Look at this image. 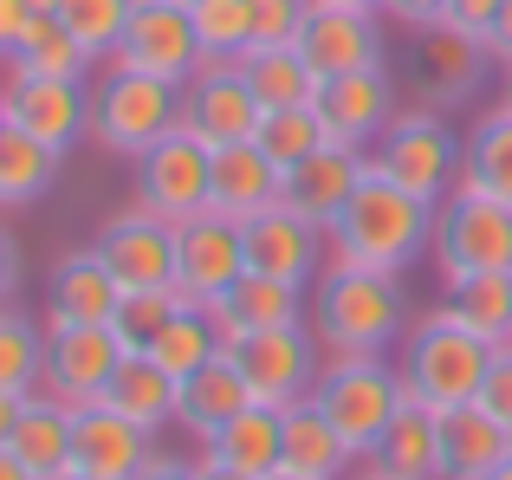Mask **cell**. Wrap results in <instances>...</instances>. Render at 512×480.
Returning a JSON list of instances; mask_svg holds the SVG:
<instances>
[{
	"mask_svg": "<svg viewBox=\"0 0 512 480\" xmlns=\"http://www.w3.org/2000/svg\"><path fill=\"white\" fill-rule=\"evenodd\" d=\"M331 266H370V273H409L435 247V202L409 195L383 169L357 182V195L331 221Z\"/></svg>",
	"mask_w": 512,
	"mask_h": 480,
	"instance_id": "1",
	"label": "cell"
},
{
	"mask_svg": "<svg viewBox=\"0 0 512 480\" xmlns=\"http://www.w3.org/2000/svg\"><path fill=\"white\" fill-rule=\"evenodd\" d=\"M409 292L402 273L370 266H325L312 286V331L331 357H389L409 338Z\"/></svg>",
	"mask_w": 512,
	"mask_h": 480,
	"instance_id": "2",
	"label": "cell"
},
{
	"mask_svg": "<svg viewBox=\"0 0 512 480\" xmlns=\"http://www.w3.org/2000/svg\"><path fill=\"white\" fill-rule=\"evenodd\" d=\"M493 351H500V344L461 331V325H454V318L435 305V312L415 318L409 338L396 344L402 390H409V403L435 409V416L467 409V403H480V383H487V370H493Z\"/></svg>",
	"mask_w": 512,
	"mask_h": 480,
	"instance_id": "3",
	"label": "cell"
},
{
	"mask_svg": "<svg viewBox=\"0 0 512 480\" xmlns=\"http://www.w3.org/2000/svg\"><path fill=\"white\" fill-rule=\"evenodd\" d=\"M312 403L331 416V429L350 442V455L370 461V448L383 442V429L402 416L409 390H402L396 357H325Z\"/></svg>",
	"mask_w": 512,
	"mask_h": 480,
	"instance_id": "4",
	"label": "cell"
},
{
	"mask_svg": "<svg viewBox=\"0 0 512 480\" xmlns=\"http://www.w3.org/2000/svg\"><path fill=\"white\" fill-rule=\"evenodd\" d=\"M435 279L441 292L467 286L480 273H512V202H493L480 189H454L448 202H435Z\"/></svg>",
	"mask_w": 512,
	"mask_h": 480,
	"instance_id": "5",
	"label": "cell"
},
{
	"mask_svg": "<svg viewBox=\"0 0 512 480\" xmlns=\"http://www.w3.org/2000/svg\"><path fill=\"white\" fill-rule=\"evenodd\" d=\"M370 169H383L389 182H402L409 195L422 202H448L461 189V169H467V143L454 137L448 111H428V104H409L396 111V124L376 137Z\"/></svg>",
	"mask_w": 512,
	"mask_h": 480,
	"instance_id": "6",
	"label": "cell"
},
{
	"mask_svg": "<svg viewBox=\"0 0 512 480\" xmlns=\"http://www.w3.org/2000/svg\"><path fill=\"white\" fill-rule=\"evenodd\" d=\"M175 124H182V85H169V78L111 65L104 85L91 91V143L130 156V163H137L143 150H156Z\"/></svg>",
	"mask_w": 512,
	"mask_h": 480,
	"instance_id": "7",
	"label": "cell"
},
{
	"mask_svg": "<svg viewBox=\"0 0 512 480\" xmlns=\"http://www.w3.org/2000/svg\"><path fill=\"white\" fill-rule=\"evenodd\" d=\"M318 351L325 344H318L312 325H266V331H234L227 338V357L240 364L253 403L266 409H292L318 390V370H325Z\"/></svg>",
	"mask_w": 512,
	"mask_h": 480,
	"instance_id": "8",
	"label": "cell"
},
{
	"mask_svg": "<svg viewBox=\"0 0 512 480\" xmlns=\"http://www.w3.org/2000/svg\"><path fill=\"white\" fill-rule=\"evenodd\" d=\"M247 279V228L221 208H201V215L175 221V292L188 305H221L227 292Z\"/></svg>",
	"mask_w": 512,
	"mask_h": 480,
	"instance_id": "9",
	"label": "cell"
},
{
	"mask_svg": "<svg viewBox=\"0 0 512 480\" xmlns=\"http://www.w3.org/2000/svg\"><path fill=\"white\" fill-rule=\"evenodd\" d=\"M130 195H137V208H150V215H163V221L201 215V208L214 202V150L175 124L156 150H143L137 163H130Z\"/></svg>",
	"mask_w": 512,
	"mask_h": 480,
	"instance_id": "10",
	"label": "cell"
},
{
	"mask_svg": "<svg viewBox=\"0 0 512 480\" xmlns=\"http://www.w3.org/2000/svg\"><path fill=\"white\" fill-rule=\"evenodd\" d=\"M487 72H500L493 52H487V39L454 33L448 20L422 26V33L409 39V104H428V111H461V104L487 85Z\"/></svg>",
	"mask_w": 512,
	"mask_h": 480,
	"instance_id": "11",
	"label": "cell"
},
{
	"mask_svg": "<svg viewBox=\"0 0 512 480\" xmlns=\"http://www.w3.org/2000/svg\"><path fill=\"white\" fill-rule=\"evenodd\" d=\"M260 98H253L240 59H201L195 78H182V130L201 137L208 150H227V143H247L260 130Z\"/></svg>",
	"mask_w": 512,
	"mask_h": 480,
	"instance_id": "12",
	"label": "cell"
},
{
	"mask_svg": "<svg viewBox=\"0 0 512 480\" xmlns=\"http://www.w3.org/2000/svg\"><path fill=\"white\" fill-rule=\"evenodd\" d=\"M0 124L52 143V150H72L78 137H91V91H85V78H46V72H13L7 65Z\"/></svg>",
	"mask_w": 512,
	"mask_h": 480,
	"instance_id": "13",
	"label": "cell"
},
{
	"mask_svg": "<svg viewBox=\"0 0 512 480\" xmlns=\"http://www.w3.org/2000/svg\"><path fill=\"white\" fill-rule=\"evenodd\" d=\"M111 65H124V72H150V78H169V85L195 78L201 39H195L188 7H175V0H137V7H130L124 39H117V52H111Z\"/></svg>",
	"mask_w": 512,
	"mask_h": 480,
	"instance_id": "14",
	"label": "cell"
},
{
	"mask_svg": "<svg viewBox=\"0 0 512 480\" xmlns=\"http://www.w3.org/2000/svg\"><path fill=\"white\" fill-rule=\"evenodd\" d=\"M124 357L130 351L111 325H59V331H46V383L39 390L72 403V409L104 403V390H111Z\"/></svg>",
	"mask_w": 512,
	"mask_h": 480,
	"instance_id": "15",
	"label": "cell"
},
{
	"mask_svg": "<svg viewBox=\"0 0 512 480\" xmlns=\"http://www.w3.org/2000/svg\"><path fill=\"white\" fill-rule=\"evenodd\" d=\"M72 422H78V409L46 396V390L39 396H0V448L39 480L72 474Z\"/></svg>",
	"mask_w": 512,
	"mask_h": 480,
	"instance_id": "16",
	"label": "cell"
},
{
	"mask_svg": "<svg viewBox=\"0 0 512 480\" xmlns=\"http://www.w3.org/2000/svg\"><path fill=\"white\" fill-rule=\"evenodd\" d=\"M318 117H325L331 143H350V150H376L389 124H396V78L389 65H370V72H344L318 85Z\"/></svg>",
	"mask_w": 512,
	"mask_h": 480,
	"instance_id": "17",
	"label": "cell"
},
{
	"mask_svg": "<svg viewBox=\"0 0 512 480\" xmlns=\"http://www.w3.org/2000/svg\"><path fill=\"white\" fill-rule=\"evenodd\" d=\"M91 247L104 253L117 286H175V221L150 215V208L130 202L117 221H104V234Z\"/></svg>",
	"mask_w": 512,
	"mask_h": 480,
	"instance_id": "18",
	"label": "cell"
},
{
	"mask_svg": "<svg viewBox=\"0 0 512 480\" xmlns=\"http://www.w3.org/2000/svg\"><path fill=\"white\" fill-rule=\"evenodd\" d=\"M156 455V435L137 429L130 416H117L111 403H85L72 422V468L98 480H137L143 461Z\"/></svg>",
	"mask_w": 512,
	"mask_h": 480,
	"instance_id": "19",
	"label": "cell"
},
{
	"mask_svg": "<svg viewBox=\"0 0 512 480\" xmlns=\"http://www.w3.org/2000/svg\"><path fill=\"white\" fill-rule=\"evenodd\" d=\"M240 228H247V273H273V279H312L325 247H331V234L286 202L240 221Z\"/></svg>",
	"mask_w": 512,
	"mask_h": 480,
	"instance_id": "20",
	"label": "cell"
},
{
	"mask_svg": "<svg viewBox=\"0 0 512 480\" xmlns=\"http://www.w3.org/2000/svg\"><path fill=\"white\" fill-rule=\"evenodd\" d=\"M117 299H124V286H117V273L104 266V253L78 247V253H65V260L52 266V279H46V331H59V325H111Z\"/></svg>",
	"mask_w": 512,
	"mask_h": 480,
	"instance_id": "21",
	"label": "cell"
},
{
	"mask_svg": "<svg viewBox=\"0 0 512 480\" xmlns=\"http://www.w3.org/2000/svg\"><path fill=\"white\" fill-rule=\"evenodd\" d=\"M299 52L312 59L318 78L370 72V65H383V26H376V13L318 7L312 0V20H305V33H299Z\"/></svg>",
	"mask_w": 512,
	"mask_h": 480,
	"instance_id": "22",
	"label": "cell"
},
{
	"mask_svg": "<svg viewBox=\"0 0 512 480\" xmlns=\"http://www.w3.org/2000/svg\"><path fill=\"white\" fill-rule=\"evenodd\" d=\"M370 176V150H350V143H325V150H312L305 163L286 169V208H299L305 221H318V228H331L338 221V208L357 195V182Z\"/></svg>",
	"mask_w": 512,
	"mask_h": 480,
	"instance_id": "23",
	"label": "cell"
},
{
	"mask_svg": "<svg viewBox=\"0 0 512 480\" xmlns=\"http://www.w3.org/2000/svg\"><path fill=\"white\" fill-rule=\"evenodd\" d=\"M512 461V429L487 403L441 416V480H493Z\"/></svg>",
	"mask_w": 512,
	"mask_h": 480,
	"instance_id": "24",
	"label": "cell"
},
{
	"mask_svg": "<svg viewBox=\"0 0 512 480\" xmlns=\"http://www.w3.org/2000/svg\"><path fill=\"white\" fill-rule=\"evenodd\" d=\"M279 202H286V169H279L253 137L214 150V202L208 208H221V215H234V221H253V215H266V208H279Z\"/></svg>",
	"mask_w": 512,
	"mask_h": 480,
	"instance_id": "25",
	"label": "cell"
},
{
	"mask_svg": "<svg viewBox=\"0 0 512 480\" xmlns=\"http://www.w3.org/2000/svg\"><path fill=\"white\" fill-rule=\"evenodd\" d=\"M201 455L234 468V474H247V480H266L286 461V416L266 409V403H247L227 429H214L208 442H201Z\"/></svg>",
	"mask_w": 512,
	"mask_h": 480,
	"instance_id": "26",
	"label": "cell"
},
{
	"mask_svg": "<svg viewBox=\"0 0 512 480\" xmlns=\"http://www.w3.org/2000/svg\"><path fill=\"white\" fill-rule=\"evenodd\" d=\"M253 403L247 377H240L234 357H208V364L195 370V377H182V403H175V429H188L195 442H208L214 429H227V422L240 416V409Z\"/></svg>",
	"mask_w": 512,
	"mask_h": 480,
	"instance_id": "27",
	"label": "cell"
},
{
	"mask_svg": "<svg viewBox=\"0 0 512 480\" xmlns=\"http://www.w3.org/2000/svg\"><path fill=\"white\" fill-rule=\"evenodd\" d=\"M370 468L383 480H441V416L422 403H402V416L370 448Z\"/></svg>",
	"mask_w": 512,
	"mask_h": 480,
	"instance_id": "28",
	"label": "cell"
},
{
	"mask_svg": "<svg viewBox=\"0 0 512 480\" xmlns=\"http://www.w3.org/2000/svg\"><path fill=\"white\" fill-rule=\"evenodd\" d=\"M104 403L117 409V416H130L137 429H169L175 422V403H182V377H169L163 364H156L150 351H130L124 364H117L111 390H104Z\"/></svg>",
	"mask_w": 512,
	"mask_h": 480,
	"instance_id": "29",
	"label": "cell"
},
{
	"mask_svg": "<svg viewBox=\"0 0 512 480\" xmlns=\"http://www.w3.org/2000/svg\"><path fill=\"white\" fill-rule=\"evenodd\" d=\"M221 331H266V325H305V279H273V273H247L221 305H214Z\"/></svg>",
	"mask_w": 512,
	"mask_h": 480,
	"instance_id": "30",
	"label": "cell"
},
{
	"mask_svg": "<svg viewBox=\"0 0 512 480\" xmlns=\"http://www.w3.org/2000/svg\"><path fill=\"white\" fill-rule=\"evenodd\" d=\"M279 416H286V461H279V468L312 474V480H344L350 468H357L350 442L331 429V416L312 403V396H305V403H292V409H279Z\"/></svg>",
	"mask_w": 512,
	"mask_h": 480,
	"instance_id": "31",
	"label": "cell"
},
{
	"mask_svg": "<svg viewBox=\"0 0 512 480\" xmlns=\"http://www.w3.org/2000/svg\"><path fill=\"white\" fill-rule=\"evenodd\" d=\"M59 163H65V150L0 124V208H33L59 182Z\"/></svg>",
	"mask_w": 512,
	"mask_h": 480,
	"instance_id": "32",
	"label": "cell"
},
{
	"mask_svg": "<svg viewBox=\"0 0 512 480\" xmlns=\"http://www.w3.org/2000/svg\"><path fill=\"white\" fill-rule=\"evenodd\" d=\"M240 72H247L253 98H260V111H286V104H312L318 85L325 78L312 72V59H305L299 46H253L247 59H240Z\"/></svg>",
	"mask_w": 512,
	"mask_h": 480,
	"instance_id": "33",
	"label": "cell"
},
{
	"mask_svg": "<svg viewBox=\"0 0 512 480\" xmlns=\"http://www.w3.org/2000/svg\"><path fill=\"white\" fill-rule=\"evenodd\" d=\"M461 182L480 189V195H493V202H512V111L506 104H493L487 117H474Z\"/></svg>",
	"mask_w": 512,
	"mask_h": 480,
	"instance_id": "34",
	"label": "cell"
},
{
	"mask_svg": "<svg viewBox=\"0 0 512 480\" xmlns=\"http://www.w3.org/2000/svg\"><path fill=\"white\" fill-rule=\"evenodd\" d=\"M227 351V331H221V318L208 312V305H182V312L163 325V338L150 344V357L169 370V377H195L208 357H221Z\"/></svg>",
	"mask_w": 512,
	"mask_h": 480,
	"instance_id": "35",
	"label": "cell"
},
{
	"mask_svg": "<svg viewBox=\"0 0 512 480\" xmlns=\"http://www.w3.org/2000/svg\"><path fill=\"white\" fill-rule=\"evenodd\" d=\"M441 312L461 331H474V338L506 344L512 338V273H480V279H467V286H454L448 299H441Z\"/></svg>",
	"mask_w": 512,
	"mask_h": 480,
	"instance_id": "36",
	"label": "cell"
},
{
	"mask_svg": "<svg viewBox=\"0 0 512 480\" xmlns=\"http://www.w3.org/2000/svg\"><path fill=\"white\" fill-rule=\"evenodd\" d=\"M7 65L13 72H46V78H85L98 59L72 39V26H65L59 13H39V20L26 26V39L7 52Z\"/></svg>",
	"mask_w": 512,
	"mask_h": 480,
	"instance_id": "37",
	"label": "cell"
},
{
	"mask_svg": "<svg viewBox=\"0 0 512 480\" xmlns=\"http://www.w3.org/2000/svg\"><path fill=\"white\" fill-rule=\"evenodd\" d=\"M46 383V331L7 305L0 312V396H33Z\"/></svg>",
	"mask_w": 512,
	"mask_h": 480,
	"instance_id": "38",
	"label": "cell"
},
{
	"mask_svg": "<svg viewBox=\"0 0 512 480\" xmlns=\"http://www.w3.org/2000/svg\"><path fill=\"white\" fill-rule=\"evenodd\" d=\"M253 143H260L279 169H292V163H305L312 150H325L331 130H325V117H318V104H286V111H266L260 117Z\"/></svg>",
	"mask_w": 512,
	"mask_h": 480,
	"instance_id": "39",
	"label": "cell"
},
{
	"mask_svg": "<svg viewBox=\"0 0 512 480\" xmlns=\"http://www.w3.org/2000/svg\"><path fill=\"white\" fill-rule=\"evenodd\" d=\"M182 292L175 286H124V299H117V318H111V331L124 338V351H150L156 338H163V325L175 312H182Z\"/></svg>",
	"mask_w": 512,
	"mask_h": 480,
	"instance_id": "40",
	"label": "cell"
},
{
	"mask_svg": "<svg viewBox=\"0 0 512 480\" xmlns=\"http://www.w3.org/2000/svg\"><path fill=\"white\" fill-rule=\"evenodd\" d=\"M201 59H247L253 52V0H195L188 7Z\"/></svg>",
	"mask_w": 512,
	"mask_h": 480,
	"instance_id": "41",
	"label": "cell"
},
{
	"mask_svg": "<svg viewBox=\"0 0 512 480\" xmlns=\"http://www.w3.org/2000/svg\"><path fill=\"white\" fill-rule=\"evenodd\" d=\"M130 7H137V0H59V20L72 26V39L91 59H111L124 26H130Z\"/></svg>",
	"mask_w": 512,
	"mask_h": 480,
	"instance_id": "42",
	"label": "cell"
},
{
	"mask_svg": "<svg viewBox=\"0 0 512 480\" xmlns=\"http://www.w3.org/2000/svg\"><path fill=\"white\" fill-rule=\"evenodd\" d=\"M312 0H253V46H299Z\"/></svg>",
	"mask_w": 512,
	"mask_h": 480,
	"instance_id": "43",
	"label": "cell"
},
{
	"mask_svg": "<svg viewBox=\"0 0 512 480\" xmlns=\"http://www.w3.org/2000/svg\"><path fill=\"white\" fill-rule=\"evenodd\" d=\"M480 403H487L493 416L512 429V344L493 351V370H487V383H480Z\"/></svg>",
	"mask_w": 512,
	"mask_h": 480,
	"instance_id": "44",
	"label": "cell"
},
{
	"mask_svg": "<svg viewBox=\"0 0 512 480\" xmlns=\"http://www.w3.org/2000/svg\"><path fill=\"white\" fill-rule=\"evenodd\" d=\"M500 7H506V0H448V13H441V20H448L454 33L487 39V33H493V20H500Z\"/></svg>",
	"mask_w": 512,
	"mask_h": 480,
	"instance_id": "45",
	"label": "cell"
},
{
	"mask_svg": "<svg viewBox=\"0 0 512 480\" xmlns=\"http://www.w3.org/2000/svg\"><path fill=\"white\" fill-rule=\"evenodd\" d=\"M33 20H39L33 0H0V59H7V52L26 39V26H33Z\"/></svg>",
	"mask_w": 512,
	"mask_h": 480,
	"instance_id": "46",
	"label": "cell"
},
{
	"mask_svg": "<svg viewBox=\"0 0 512 480\" xmlns=\"http://www.w3.org/2000/svg\"><path fill=\"white\" fill-rule=\"evenodd\" d=\"M383 13L396 26H409V33H422V26H435L448 13V0H383Z\"/></svg>",
	"mask_w": 512,
	"mask_h": 480,
	"instance_id": "47",
	"label": "cell"
},
{
	"mask_svg": "<svg viewBox=\"0 0 512 480\" xmlns=\"http://www.w3.org/2000/svg\"><path fill=\"white\" fill-rule=\"evenodd\" d=\"M137 480H195V461H182V455H169V448H156V455L143 461Z\"/></svg>",
	"mask_w": 512,
	"mask_h": 480,
	"instance_id": "48",
	"label": "cell"
},
{
	"mask_svg": "<svg viewBox=\"0 0 512 480\" xmlns=\"http://www.w3.org/2000/svg\"><path fill=\"white\" fill-rule=\"evenodd\" d=\"M487 52H493V65H500V72L512 65V0L500 7V20H493V33H487Z\"/></svg>",
	"mask_w": 512,
	"mask_h": 480,
	"instance_id": "49",
	"label": "cell"
},
{
	"mask_svg": "<svg viewBox=\"0 0 512 480\" xmlns=\"http://www.w3.org/2000/svg\"><path fill=\"white\" fill-rule=\"evenodd\" d=\"M13 286H20V247H13V234H0V292L13 299Z\"/></svg>",
	"mask_w": 512,
	"mask_h": 480,
	"instance_id": "50",
	"label": "cell"
},
{
	"mask_svg": "<svg viewBox=\"0 0 512 480\" xmlns=\"http://www.w3.org/2000/svg\"><path fill=\"white\" fill-rule=\"evenodd\" d=\"M195 480H247V474H234V468H221V461L195 455Z\"/></svg>",
	"mask_w": 512,
	"mask_h": 480,
	"instance_id": "51",
	"label": "cell"
},
{
	"mask_svg": "<svg viewBox=\"0 0 512 480\" xmlns=\"http://www.w3.org/2000/svg\"><path fill=\"white\" fill-rule=\"evenodd\" d=\"M0 480H39V474H26V468H20V461H13V455H7V448H0Z\"/></svg>",
	"mask_w": 512,
	"mask_h": 480,
	"instance_id": "52",
	"label": "cell"
},
{
	"mask_svg": "<svg viewBox=\"0 0 512 480\" xmlns=\"http://www.w3.org/2000/svg\"><path fill=\"white\" fill-rule=\"evenodd\" d=\"M318 7H350V13H383V0H318Z\"/></svg>",
	"mask_w": 512,
	"mask_h": 480,
	"instance_id": "53",
	"label": "cell"
},
{
	"mask_svg": "<svg viewBox=\"0 0 512 480\" xmlns=\"http://www.w3.org/2000/svg\"><path fill=\"white\" fill-rule=\"evenodd\" d=\"M500 104H506V111H512V65H506V72H500Z\"/></svg>",
	"mask_w": 512,
	"mask_h": 480,
	"instance_id": "54",
	"label": "cell"
},
{
	"mask_svg": "<svg viewBox=\"0 0 512 480\" xmlns=\"http://www.w3.org/2000/svg\"><path fill=\"white\" fill-rule=\"evenodd\" d=\"M266 480H312V474H292V468H273Z\"/></svg>",
	"mask_w": 512,
	"mask_h": 480,
	"instance_id": "55",
	"label": "cell"
},
{
	"mask_svg": "<svg viewBox=\"0 0 512 480\" xmlns=\"http://www.w3.org/2000/svg\"><path fill=\"white\" fill-rule=\"evenodd\" d=\"M344 480H383V474H376V468H363V474H344Z\"/></svg>",
	"mask_w": 512,
	"mask_h": 480,
	"instance_id": "56",
	"label": "cell"
},
{
	"mask_svg": "<svg viewBox=\"0 0 512 480\" xmlns=\"http://www.w3.org/2000/svg\"><path fill=\"white\" fill-rule=\"evenodd\" d=\"M59 480H98V474H78V468H72V474H59Z\"/></svg>",
	"mask_w": 512,
	"mask_h": 480,
	"instance_id": "57",
	"label": "cell"
},
{
	"mask_svg": "<svg viewBox=\"0 0 512 480\" xmlns=\"http://www.w3.org/2000/svg\"><path fill=\"white\" fill-rule=\"evenodd\" d=\"M493 480H512V461H506V468H500V474H493Z\"/></svg>",
	"mask_w": 512,
	"mask_h": 480,
	"instance_id": "58",
	"label": "cell"
},
{
	"mask_svg": "<svg viewBox=\"0 0 512 480\" xmlns=\"http://www.w3.org/2000/svg\"><path fill=\"white\" fill-rule=\"evenodd\" d=\"M175 7H195V0H175Z\"/></svg>",
	"mask_w": 512,
	"mask_h": 480,
	"instance_id": "59",
	"label": "cell"
},
{
	"mask_svg": "<svg viewBox=\"0 0 512 480\" xmlns=\"http://www.w3.org/2000/svg\"><path fill=\"white\" fill-rule=\"evenodd\" d=\"M506 344H512V338H506Z\"/></svg>",
	"mask_w": 512,
	"mask_h": 480,
	"instance_id": "60",
	"label": "cell"
}]
</instances>
